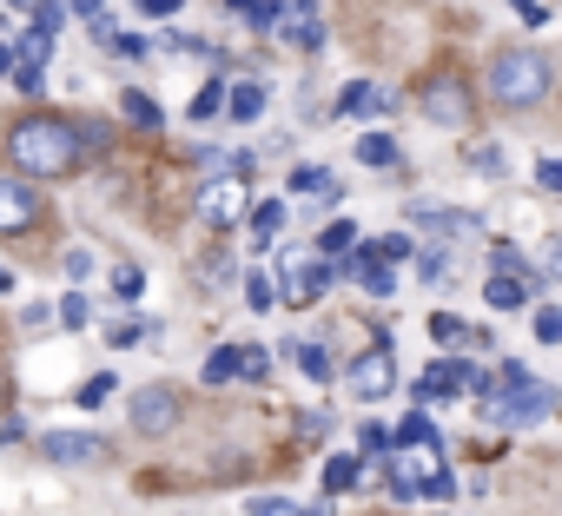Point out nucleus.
Returning a JSON list of instances; mask_svg holds the SVG:
<instances>
[{"instance_id":"obj_5","label":"nucleus","mask_w":562,"mask_h":516,"mask_svg":"<svg viewBox=\"0 0 562 516\" xmlns=\"http://www.w3.org/2000/svg\"><path fill=\"white\" fill-rule=\"evenodd\" d=\"M430 470H437V450L430 444H397V457H391V496L397 503L424 496L430 490Z\"/></svg>"},{"instance_id":"obj_29","label":"nucleus","mask_w":562,"mask_h":516,"mask_svg":"<svg viewBox=\"0 0 562 516\" xmlns=\"http://www.w3.org/2000/svg\"><path fill=\"white\" fill-rule=\"evenodd\" d=\"M245 305H251V312H271V305H278V285H271L265 272H251V279H245Z\"/></svg>"},{"instance_id":"obj_13","label":"nucleus","mask_w":562,"mask_h":516,"mask_svg":"<svg viewBox=\"0 0 562 516\" xmlns=\"http://www.w3.org/2000/svg\"><path fill=\"white\" fill-rule=\"evenodd\" d=\"M351 279H358V285H364L371 299H391V292H397V272H391V258H384L378 245L351 258Z\"/></svg>"},{"instance_id":"obj_12","label":"nucleus","mask_w":562,"mask_h":516,"mask_svg":"<svg viewBox=\"0 0 562 516\" xmlns=\"http://www.w3.org/2000/svg\"><path fill=\"white\" fill-rule=\"evenodd\" d=\"M470 371H476V364H457V358H443V364H430V371L417 378V397H424V404H443V397L470 391Z\"/></svg>"},{"instance_id":"obj_11","label":"nucleus","mask_w":562,"mask_h":516,"mask_svg":"<svg viewBox=\"0 0 562 516\" xmlns=\"http://www.w3.org/2000/svg\"><path fill=\"white\" fill-rule=\"evenodd\" d=\"M391 384H397V364H391V351H384V345H378V351H364V358L351 364V391H358V397H384Z\"/></svg>"},{"instance_id":"obj_7","label":"nucleus","mask_w":562,"mask_h":516,"mask_svg":"<svg viewBox=\"0 0 562 516\" xmlns=\"http://www.w3.org/2000/svg\"><path fill=\"white\" fill-rule=\"evenodd\" d=\"M172 424H179V391H172V384H146V391H133V430L166 437Z\"/></svg>"},{"instance_id":"obj_54","label":"nucleus","mask_w":562,"mask_h":516,"mask_svg":"<svg viewBox=\"0 0 562 516\" xmlns=\"http://www.w3.org/2000/svg\"><path fill=\"white\" fill-rule=\"evenodd\" d=\"M8 285H14V279H8V272H0V292H8Z\"/></svg>"},{"instance_id":"obj_41","label":"nucleus","mask_w":562,"mask_h":516,"mask_svg":"<svg viewBox=\"0 0 562 516\" xmlns=\"http://www.w3.org/2000/svg\"><path fill=\"white\" fill-rule=\"evenodd\" d=\"M536 338L542 345H562V312H536Z\"/></svg>"},{"instance_id":"obj_33","label":"nucleus","mask_w":562,"mask_h":516,"mask_svg":"<svg viewBox=\"0 0 562 516\" xmlns=\"http://www.w3.org/2000/svg\"><path fill=\"white\" fill-rule=\"evenodd\" d=\"M430 338H437V345H463V338H470V325H463V318H450V312H437V318H430Z\"/></svg>"},{"instance_id":"obj_38","label":"nucleus","mask_w":562,"mask_h":516,"mask_svg":"<svg viewBox=\"0 0 562 516\" xmlns=\"http://www.w3.org/2000/svg\"><path fill=\"white\" fill-rule=\"evenodd\" d=\"M80 139H87V153H106V146H113V126H106V120H87Z\"/></svg>"},{"instance_id":"obj_22","label":"nucleus","mask_w":562,"mask_h":516,"mask_svg":"<svg viewBox=\"0 0 562 516\" xmlns=\"http://www.w3.org/2000/svg\"><path fill=\"white\" fill-rule=\"evenodd\" d=\"M278 232H285V205H278V199L251 205V238H258V251H265V245H271Z\"/></svg>"},{"instance_id":"obj_19","label":"nucleus","mask_w":562,"mask_h":516,"mask_svg":"<svg viewBox=\"0 0 562 516\" xmlns=\"http://www.w3.org/2000/svg\"><path fill=\"white\" fill-rule=\"evenodd\" d=\"M292 192H305V199H325V205H331V199H338V172H325V166H299V172H292Z\"/></svg>"},{"instance_id":"obj_43","label":"nucleus","mask_w":562,"mask_h":516,"mask_svg":"<svg viewBox=\"0 0 562 516\" xmlns=\"http://www.w3.org/2000/svg\"><path fill=\"white\" fill-rule=\"evenodd\" d=\"M34 27H41V34L60 27V0H41V8H34Z\"/></svg>"},{"instance_id":"obj_4","label":"nucleus","mask_w":562,"mask_h":516,"mask_svg":"<svg viewBox=\"0 0 562 516\" xmlns=\"http://www.w3.org/2000/svg\"><path fill=\"white\" fill-rule=\"evenodd\" d=\"M245 179H251V172H218V179H205V186L192 192V212H199L205 225H218V232H225V225H238V218H245V205H251Z\"/></svg>"},{"instance_id":"obj_39","label":"nucleus","mask_w":562,"mask_h":516,"mask_svg":"<svg viewBox=\"0 0 562 516\" xmlns=\"http://www.w3.org/2000/svg\"><path fill=\"white\" fill-rule=\"evenodd\" d=\"M378 251H384V258H391V266H397V258H411L417 245H411V232H391V238H378Z\"/></svg>"},{"instance_id":"obj_16","label":"nucleus","mask_w":562,"mask_h":516,"mask_svg":"<svg viewBox=\"0 0 562 516\" xmlns=\"http://www.w3.org/2000/svg\"><path fill=\"white\" fill-rule=\"evenodd\" d=\"M325 285H331V266H292V272H285L292 305H318V299H325Z\"/></svg>"},{"instance_id":"obj_17","label":"nucleus","mask_w":562,"mask_h":516,"mask_svg":"<svg viewBox=\"0 0 562 516\" xmlns=\"http://www.w3.org/2000/svg\"><path fill=\"white\" fill-rule=\"evenodd\" d=\"M483 299H490L496 312H522V305H529V279H522V272H496V279L483 285Z\"/></svg>"},{"instance_id":"obj_46","label":"nucleus","mask_w":562,"mask_h":516,"mask_svg":"<svg viewBox=\"0 0 562 516\" xmlns=\"http://www.w3.org/2000/svg\"><path fill=\"white\" fill-rule=\"evenodd\" d=\"M536 186H549V192H562V159H542V166H536Z\"/></svg>"},{"instance_id":"obj_48","label":"nucleus","mask_w":562,"mask_h":516,"mask_svg":"<svg viewBox=\"0 0 562 516\" xmlns=\"http://www.w3.org/2000/svg\"><path fill=\"white\" fill-rule=\"evenodd\" d=\"M113 54H133V60H146V34H120V41H113Z\"/></svg>"},{"instance_id":"obj_30","label":"nucleus","mask_w":562,"mask_h":516,"mask_svg":"<svg viewBox=\"0 0 562 516\" xmlns=\"http://www.w3.org/2000/svg\"><path fill=\"white\" fill-rule=\"evenodd\" d=\"M60 325H74V332H87V325H93V305H87V292H67V299H60Z\"/></svg>"},{"instance_id":"obj_26","label":"nucleus","mask_w":562,"mask_h":516,"mask_svg":"<svg viewBox=\"0 0 562 516\" xmlns=\"http://www.w3.org/2000/svg\"><path fill=\"white\" fill-rule=\"evenodd\" d=\"M358 159H364V166H397V139H391V133H364V139H358Z\"/></svg>"},{"instance_id":"obj_23","label":"nucleus","mask_w":562,"mask_h":516,"mask_svg":"<svg viewBox=\"0 0 562 516\" xmlns=\"http://www.w3.org/2000/svg\"><path fill=\"white\" fill-rule=\"evenodd\" d=\"M292 358H299V371H305V378H312V384H331V371H338V364H331V351H325V345H292Z\"/></svg>"},{"instance_id":"obj_52","label":"nucleus","mask_w":562,"mask_h":516,"mask_svg":"<svg viewBox=\"0 0 562 516\" xmlns=\"http://www.w3.org/2000/svg\"><path fill=\"white\" fill-rule=\"evenodd\" d=\"M21 67V47H0V74H14Z\"/></svg>"},{"instance_id":"obj_51","label":"nucleus","mask_w":562,"mask_h":516,"mask_svg":"<svg viewBox=\"0 0 562 516\" xmlns=\"http://www.w3.org/2000/svg\"><path fill=\"white\" fill-rule=\"evenodd\" d=\"M74 14H87V21H100V14H106V0H74Z\"/></svg>"},{"instance_id":"obj_18","label":"nucleus","mask_w":562,"mask_h":516,"mask_svg":"<svg viewBox=\"0 0 562 516\" xmlns=\"http://www.w3.org/2000/svg\"><path fill=\"white\" fill-rule=\"evenodd\" d=\"M225 113H232V120H258V113H265V80H232Z\"/></svg>"},{"instance_id":"obj_42","label":"nucleus","mask_w":562,"mask_h":516,"mask_svg":"<svg viewBox=\"0 0 562 516\" xmlns=\"http://www.w3.org/2000/svg\"><path fill=\"white\" fill-rule=\"evenodd\" d=\"M496 272H529V258L516 245H496Z\"/></svg>"},{"instance_id":"obj_32","label":"nucleus","mask_w":562,"mask_h":516,"mask_svg":"<svg viewBox=\"0 0 562 516\" xmlns=\"http://www.w3.org/2000/svg\"><path fill=\"white\" fill-rule=\"evenodd\" d=\"M358 450H364V457H384V450H397V430H384V424H364V430H358Z\"/></svg>"},{"instance_id":"obj_9","label":"nucleus","mask_w":562,"mask_h":516,"mask_svg":"<svg viewBox=\"0 0 562 516\" xmlns=\"http://www.w3.org/2000/svg\"><path fill=\"white\" fill-rule=\"evenodd\" d=\"M41 457L60 463V470H80V463H100L106 444H100V437H80V430H47V437H41Z\"/></svg>"},{"instance_id":"obj_14","label":"nucleus","mask_w":562,"mask_h":516,"mask_svg":"<svg viewBox=\"0 0 562 516\" xmlns=\"http://www.w3.org/2000/svg\"><path fill=\"white\" fill-rule=\"evenodd\" d=\"M391 106H397V93H384V87H371V80H351L345 100H338L345 120H371V113H391Z\"/></svg>"},{"instance_id":"obj_37","label":"nucleus","mask_w":562,"mask_h":516,"mask_svg":"<svg viewBox=\"0 0 562 516\" xmlns=\"http://www.w3.org/2000/svg\"><path fill=\"white\" fill-rule=\"evenodd\" d=\"M113 391H120V384H113V371H100V378H87V384H80V404L93 411V404H100V397H113Z\"/></svg>"},{"instance_id":"obj_15","label":"nucleus","mask_w":562,"mask_h":516,"mask_svg":"<svg viewBox=\"0 0 562 516\" xmlns=\"http://www.w3.org/2000/svg\"><path fill=\"white\" fill-rule=\"evenodd\" d=\"M411 218H417V225H430V238H470V232H483V218H476V212H437V205H411Z\"/></svg>"},{"instance_id":"obj_31","label":"nucleus","mask_w":562,"mask_h":516,"mask_svg":"<svg viewBox=\"0 0 562 516\" xmlns=\"http://www.w3.org/2000/svg\"><path fill=\"white\" fill-rule=\"evenodd\" d=\"M238 378H245V384H265V378H271V358H265V345H245V358H238Z\"/></svg>"},{"instance_id":"obj_10","label":"nucleus","mask_w":562,"mask_h":516,"mask_svg":"<svg viewBox=\"0 0 562 516\" xmlns=\"http://www.w3.org/2000/svg\"><path fill=\"white\" fill-rule=\"evenodd\" d=\"M41 218V192L27 179H0V232H27Z\"/></svg>"},{"instance_id":"obj_25","label":"nucleus","mask_w":562,"mask_h":516,"mask_svg":"<svg viewBox=\"0 0 562 516\" xmlns=\"http://www.w3.org/2000/svg\"><path fill=\"white\" fill-rule=\"evenodd\" d=\"M397 444H430V450H443V430L430 424V411H411V417L397 424Z\"/></svg>"},{"instance_id":"obj_6","label":"nucleus","mask_w":562,"mask_h":516,"mask_svg":"<svg viewBox=\"0 0 562 516\" xmlns=\"http://www.w3.org/2000/svg\"><path fill=\"white\" fill-rule=\"evenodd\" d=\"M278 41L299 47V54H318V47H325V14H318V0H285V14H278Z\"/></svg>"},{"instance_id":"obj_40","label":"nucleus","mask_w":562,"mask_h":516,"mask_svg":"<svg viewBox=\"0 0 562 516\" xmlns=\"http://www.w3.org/2000/svg\"><path fill=\"white\" fill-rule=\"evenodd\" d=\"M424 496H437V503H450V496H457V476H450V470L437 463V470H430V490H424Z\"/></svg>"},{"instance_id":"obj_53","label":"nucleus","mask_w":562,"mask_h":516,"mask_svg":"<svg viewBox=\"0 0 562 516\" xmlns=\"http://www.w3.org/2000/svg\"><path fill=\"white\" fill-rule=\"evenodd\" d=\"M8 8H21V14H34V8H41V0H8Z\"/></svg>"},{"instance_id":"obj_45","label":"nucleus","mask_w":562,"mask_h":516,"mask_svg":"<svg viewBox=\"0 0 562 516\" xmlns=\"http://www.w3.org/2000/svg\"><path fill=\"white\" fill-rule=\"evenodd\" d=\"M139 338H153V325H113V345H120V351L139 345Z\"/></svg>"},{"instance_id":"obj_50","label":"nucleus","mask_w":562,"mask_h":516,"mask_svg":"<svg viewBox=\"0 0 562 516\" xmlns=\"http://www.w3.org/2000/svg\"><path fill=\"white\" fill-rule=\"evenodd\" d=\"M139 14H153V21H166V14H179V0H139Z\"/></svg>"},{"instance_id":"obj_2","label":"nucleus","mask_w":562,"mask_h":516,"mask_svg":"<svg viewBox=\"0 0 562 516\" xmlns=\"http://www.w3.org/2000/svg\"><path fill=\"white\" fill-rule=\"evenodd\" d=\"M476 411H483L490 424H542V417L555 411V391L536 384L522 364H503V378H496L490 391H476Z\"/></svg>"},{"instance_id":"obj_49","label":"nucleus","mask_w":562,"mask_h":516,"mask_svg":"<svg viewBox=\"0 0 562 516\" xmlns=\"http://www.w3.org/2000/svg\"><path fill=\"white\" fill-rule=\"evenodd\" d=\"M417 272H424V279H443V272H450V258H443V251H424V266H417Z\"/></svg>"},{"instance_id":"obj_44","label":"nucleus","mask_w":562,"mask_h":516,"mask_svg":"<svg viewBox=\"0 0 562 516\" xmlns=\"http://www.w3.org/2000/svg\"><path fill=\"white\" fill-rule=\"evenodd\" d=\"M470 166H483V172H503V153H496V146H470Z\"/></svg>"},{"instance_id":"obj_20","label":"nucleus","mask_w":562,"mask_h":516,"mask_svg":"<svg viewBox=\"0 0 562 516\" xmlns=\"http://www.w3.org/2000/svg\"><path fill=\"white\" fill-rule=\"evenodd\" d=\"M251 516H331L325 503H292V496H251Z\"/></svg>"},{"instance_id":"obj_8","label":"nucleus","mask_w":562,"mask_h":516,"mask_svg":"<svg viewBox=\"0 0 562 516\" xmlns=\"http://www.w3.org/2000/svg\"><path fill=\"white\" fill-rule=\"evenodd\" d=\"M424 113H430L437 126H463V120H470V87H463L457 74H437V80L424 87Z\"/></svg>"},{"instance_id":"obj_36","label":"nucleus","mask_w":562,"mask_h":516,"mask_svg":"<svg viewBox=\"0 0 562 516\" xmlns=\"http://www.w3.org/2000/svg\"><path fill=\"white\" fill-rule=\"evenodd\" d=\"M14 87H21V93H47V74H41V60H21V67H14Z\"/></svg>"},{"instance_id":"obj_35","label":"nucleus","mask_w":562,"mask_h":516,"mask_svg":"<svg viewBox=\"0 0 562 516\" xmlns=\"http://www.w3.org/2000/svg\"><path fill=\"white\" fill-rule=\"evenodd\" d=\"M113 292H120L126 305H139V292H146V272H133V266H120V272H113Z\"/></svg>"},{"instance_id":"obj_34","label":"nucleus","mask_w":562,"mask_h":516,"mask_svg":"<svg viewBox=\"0 0 562 516\" xmlns=\"http://www.w3.org/2000/svg\"><path fill=\"white\" fill-rule=\"evenodd\" d=\"M225 93H232V87H218V80H212L205 93H192V120H212V113L225 106Z\"/></svg>"},{"instance_id":"obj_47","label":"nucleus","mask_w":562,"mask_h":516,"mask_svg":"<svg viewBox=\"0 0 562 516\" xmlns=\"http://www.w3.org/2000/svg\"><path fill=\"white\" fill-rule=\"evenodd\" d=\"M516 14H522V27H542V21H549L542 0H516Z\"/></svg>"},{"instance_id":"obj_24","label":"nucleus","mask_w":562,"mask_h":516,"mask_svg":"<svg viewBox=\"0 0 562 516\" xmlns=\"http://www.w3.org/2000/svg\"><path fill=\"white\" fill-rule=\"evenodd\" d=\"M238 358H245V345H218L199 378H205V384H232V378H238Z\"/></svg>"},{"instance_id":"obj_21","label":"nucleus","mask_w":562,"mask_h":516,"mask_svg":"<svg viewBox=\"0 0 562 516\" xmlns=\"http://www.w3.org/2000/svg\"><path fill=\"white\" fill-rule=\"evenodd\" d=\"M358 476H364V457H331V463H325V496L358 490Z\"/></svg>"},{"instance_id":"obj_1","label":"nucleus","mask_w":562,"mask_h":516,"mask_svg":"<svg viewBox=\"0 0 562 516\" xmlns=\"http://www.w3.org/2000/svg\"><path fill=\"white\" fill-rule=\"evenodd\" d=\"M8 159L27 172V179H67L80 159H87V139L74 120H54V113H34L8 133Z\"/></svg>"},{"instance_id":"obj_28","label":"nucleus","mask_w":562,"mask_h":516,"mask_svg":"<svg viewBox=\"0 0 562 516\" xmlns=\"http://www.w3.org/2000/svg\"><path fill=\"white\" fill-rule=\"evenodd\" d=\"M120 106H126V120H133V126H146V133H153V126H159V106H153V100H146V93H139V87H133V93H126V100H120Z\"/></svg>"},{"instance_id":"obj_3","label":"nucleus","mask_w":562,"mask_h":516,"mask_svg":"<svg viewBox=\"0 0 562 516\" xmlns=\"http://www.w3.org/2000/svg\"><path fill=\"white\" fill-rule=\"evenodd\" d=\"M490 100L496 106H536L542 93H549V60L536 54V47H509V54H496L490 60Z\"/></svg>"},{"instance_id":"obj_27","label":"nucleus","mask_w":562,"mask_h":516,"mask_svg":"<svg viewBox=\"0 0 562 516\" xmlns=\"http://www.w3.org/2000/svg\"><path fill=\"white\" fill-rule=\"evenodd\" d=\"M318 251H325V258H345V251H358V225H351V218H338V225H325V238H318Z\"/></svg>"}]
</instances>
